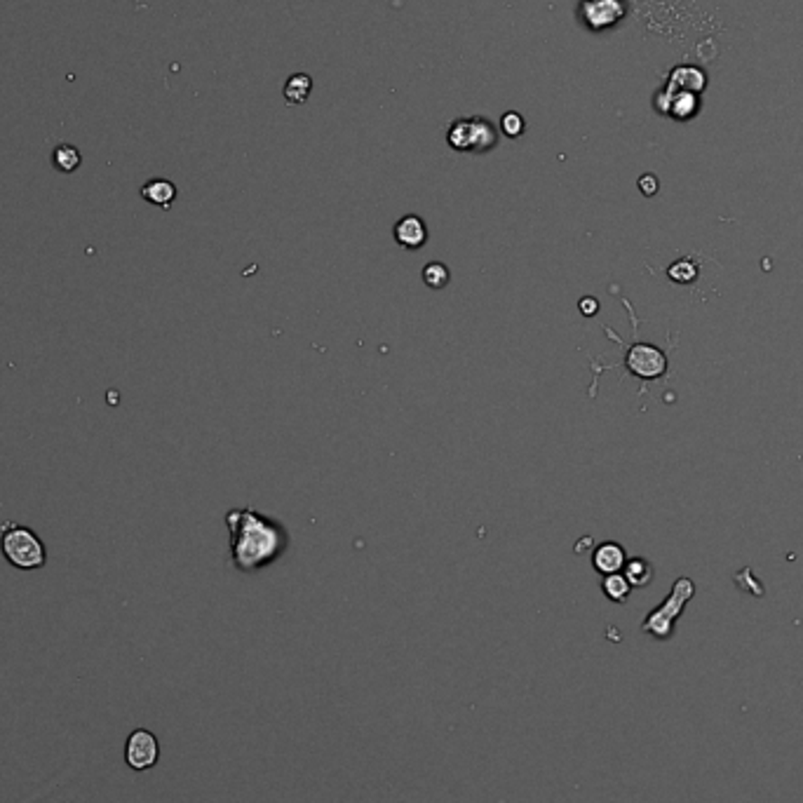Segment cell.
<instances>
[{
	"instance_id": "cell-1",
	"label": "cell",
	"mask_w": 803,
	"mask_h": 803,
	"mask_svg": "<svg viewBox=\"0 0 803 803\" xmlns=\"http://www.w3.org/2000/svg\"><path fill=\"white\" fill-rule=\"evenodd\" d=\"M230 528L233 562L242 571H257L275 562L287 550V531L257 510H230L226 515Z\"/></svg>"
},
{
	"instance_id": "cell-2",
	"label": "cell",
	"mask_w": 803,
	"mask_h": 803,
	"mask_svg": "<svg viewBox=\"0 0 803 803\" xmlns=\"http://www.w3.org/2000/svg\"><path fill=\"white\" fill-rule=\"evenodd\" d=\"M0 552L10 566L19 571H38L47 564L45 543L33 528L22 524H5L0 531Z\"/></svg>"
},
{
	"instance_id": "cell-3",
	"label": "cell",
	"mask_w": 803,
	"mask_h": 803,
	"mask_svg": "<svg viewBox=\"0 0 803 803\" xmlns=\"http://www.w3.org/2000/svg\"><path fill=\"white\" fill-rule=\"evenodd\" d=\"M446 141L458 153H489L499 144V135L487 117H458L449 125Z\"/></svg>"
},
{
	"instance_id": "cell-4",
	"label": "cell",
	"mask_w": 803,
	"mask_h": 803,
	"mask_svg": "<svg viewBox=\"0 0 803 803\" xmlns=\"http://www.w3.org/2000/svg\"><path fill=\"white\" fill-rule=\"evenodd\" d=\"M693 594H696V585H693L691 578H679V581L672 585L669 597L653 611L651 616L646 618L641 630L653 634L656 640H669L672 632H675L677 618L684 613V606L688 604V599H693Z\"/></svg>"
},
{
	"instance_id": "cell-5",
	"label": "cell",
	"mask_w": 803,
	"mask_h": 803,
	"mask_svg": "<svg viewBox=\"0 0 803 803\" xmlns=\"http://www.w3.org/2000/svg\"><path fill=\"white\" fill-rule=\"evenodd\" d=\"M625 14H628V5L622 0H581L578 7L581 22L594 33L613 29L618 22L625 19Z\"/></svg>"
},
{
	"instance_id": "cell-6",
	"label": "cell",
	"mask_w": 803,
	"mask_h": 803,
	"mask_svg": "<svg viewBox=\"0 0 803 803\" xmlns=\"http://www.w3.org/2000/svg\"><path fill=\"white\" fill-rule=\"evenodd\" d=\"M628 369L634 376H640L644 381H653V378H660V376L668 371V358H665L663 350H658L651 343H637L628 350V358H625Z\"/></svg>"
},
{
	"instance_id": "cell-7",
	"label": "cell",
	"mask_w": 803,
	"mask_h": 803,
	"mask_svg": "<svg viewBox=\"0 0 803 803\" xmlns=\"http://www.w3.org/2000/svg\"><path fill=\"white\" fill-rule=\"evenodd\" d=\"M160 757V745L158 738L146 731V728H136L135 733L127 738V745H125V761H127L129 769L135 770H148L158 763Z\"/></svg>"
},
{
	"instance_id": "cell-8",
	"label": "cell",
	"mask_w": 803,
	"mask_h": 803,
	"mask_svg": "<svg viewBox=\"0 0 803 803\" xmlns=\"http://www.w3.org/2000/svg\"><path fill=\"white\" fill-rule=\"evenodd\" d=\"M653 106L660 116H669L679 120V123H686L691 117L698 116L700 111V94L693 92H668V89H660L653 99Z\"/></svg>"
},
{
	"instance_id": "cell-9",
	"label": "cell",
	"mask_w": 803,
	"mask_h": 803,
	"mask_svg": "<svg viewBox=\"0 0 803 803\" xmlns=\"http://www.w3.org/2000/svg\"><path fill=\"white\" fill-rule=\"evenodd\" d=\"M707 88V73L698 66L681 64L668 73V80H665V88L668 92H693L700 94Z\"/></svg>"
},
{
	"instance_id": "cell-10",
	"label": "cell",
	"mask_w": 803,
	"mask_h": 803,
	"mask_svg": "<svg viewBox=\"0 0 803 803\" xmlns=\"http://www.w3.org/2000/svg\"><path fill=\"white\" fill-rule=\"evenodd\" d=\"M395 242L405 249H421L425 242H428V229H425V221L416 214H409V217H402L395 223Z\"/></svg>"
},
{
	"instance_id": "cell-11",
	"label": "cell",
	"mask_w": 803,
	"mask_h": 803,
	"mask_svg": "<svg viewBox=\"0 0 803 803\" xmlns=\"http://www.w3.org/2000/svg\"><path fill=\"white\" fill-rule=\"evenodd\" d=\"M625 562H628L625 550H622V546H618V543H602L593 555L594 569H597L602 575L618 574V571L625 569Z\"/></svg>"
},
{
	"instance_id": "cell-12",
	"label": "cell",
	"mask_w": 803,
	"mask_h": 803,
	"mask_svg": "<svg viewBox=\"0 0 803 803\" xmlns=\"http://www.w3.org/2000/svg\"><path fill=\"white\" fill-rule=\"evenodd\" d=\"M141 198L160 210H170L176 200V186L170 179H151L141 186Z\"/></svg>"
},
{
	"instance_id": "cell-13",
	"label": "cell",
	"mask_w": 803,
	"mask_h": 803,
	"mask_svg": "<svg viewBox=\"0 0 803 803\" xmlns=\"http://www.w3.org/2000/svg\"><path fill=\"white\" fill-rule=\"evenodd\" d=\"M311 89H313V78L305 76V73H296V76H292L287 82H285V89H282V92H285V101H287V104L301 106L308 101Z\"/></svg>"
},
{
	"instance_id": "cell-14",
	"label": "cell",
	"mask_w": 803,
	"mask_h": 803,
	"mask_svg": "<svg viewBox=\"0 0 803 803\" xmlns=\"http://www.w3.org/2000/svg\"><path fill=\"white\" fill-rule=\"evenodd\" d=\"M52 164L54 170H59L61 174H70V172H76L82 164V155L76 146H70V144H59V146L52 151Z\"/></svg>"
},
{
	"instance_id": "cell-15",
	"label": "cell",
	"mask_w": 803,
	"mask_h": 803,
	"mask_svg": "<svg viewBox=\"0 0 803 803\" xmlns=\"http://www.w3.org/2000/svg\"><path fill=\"white\" fill-rule=\"evenodd\" d=\"M602 590H604V594L611 599V602H618V604H622V602H628L630 593H632V585H630L625 575L611 574V575H604Z\"/></svg>"
},
{
	"instance_id": "cell-16",
	"label": "cell",
	"mask_w": 803,
	"mask_h": 803,
	"mask_svg": "<svg viewBox=\"0 0 803 803\" xmlns=\"http://www.w3.org/2000/svg\"><path fill=\"white\" fill-rule=\"evenodd\" d=\"M625 578L632 587H644L651 583L653 571L651 564L644 562V559H632V562H625Z\"/></svg>"
},
{
	"instance_id": "cell-17",
	"label": "cell",
	"mask_w": 803,
	"mask_h": 803,
	"mask_svg": "<svg viewBox=\"0 0 803 803\" xmlns=\"http://www.w3.org/2000/svg\"><path fill=\"white\" fill-rule=\"evenodd\" d=\"M668 277L677 285H691L698 277V266L693 264L691 258H679L668 268Z\"/></svg>"
},
{
	"instance_id": "cell-18",
	"label": "cell",
	"mask_w": 803,
	"mask_h": 803,
	"mask_svg": "<svg viewBox=\"0 0 803 803\" xmlns=\"http://www.w3.org/2000/svg\"><path fill=\"white\" fill-rule=\"evenodd\" d=\"M449 268L440 261H433L423 268V282L428 285L430 289H444L449 285Z\"/></svg>"
},
{
	"instance_id": "cell-19",
	"label": "cell",
	"mask_w": 803,
	"mask_h": 803,
	"mask_svg": "<svg viewBox=\"0 0 803 803\" xmlns=\"http://www.w3.org/2000/svg\"><path fill=\"white\" fill-rule=\"evenodd\" d=\"M500 129H503V135L510 136V139L522 136L524 129H527V123H524L522 113H517V111L505 113V116L500 117Z\"/></svg>"
},
{
	"instance_id": "cell-20",
	"label": "cell",
	"mask_w": 803,
	"mask_h": 803,
	"mask_svg": "<svg viewBox=\"0 0 803 803\" xmlns=\"http://www.w3.org/2000/svg\"><path fill=\"white\" fill-rule=\"evenodd\" d=\"M640 191L644 195H649V198H651V195H656L658 193V179L653 174H644L640 179Z\"/></svg>"
},
{
	"instance_id": "cell-21",
	"label": "cell",
	"mask_w": 803,
	"mask_h": 803,
	"mask_svg": "<svg viewBox=\"0 0 803 803\" xmlns=\"http://www.w3.org/2000/svg\"><path fill=\"white\" fill-rule=\"evenodd\" d=\"M597 311H599V303H597V299H583L581 301V313L585 317H593V315H597Z\"/></svg>"
}]
</instances>
